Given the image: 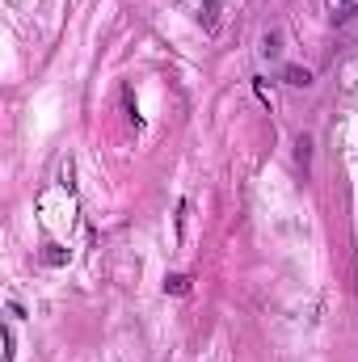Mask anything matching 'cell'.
Returning <instances> with one entry per match:
<instances>
[{"label":"cell","instance_id":"cell-1","mask_svg":"<svg viewBox=\"0 0 358 362\" xmlns=\"http://www.w3.org/2000/svg\"><path fill=\"white\" fill-rule=\"evenodd\" d=\"M354 13H358V0H342L333 17H337V21H346V17H354Z\"/></svg>","mask_w":358,"mask_h":362},{"label":"cell","instance_id":"cell-2","mask_svg":"<svg viewBox=\"0 0 358 362\" xmlns=\"http://www.w3.org/2000/svg\"><path fill=\"white\" fill-rule=\"evenodd\" d=\"M287 76H291V85H308V81H312V76H308V72H299V68H291Z\"/></svg>","mask_w":358,"mask_h":362}]
</instances>
